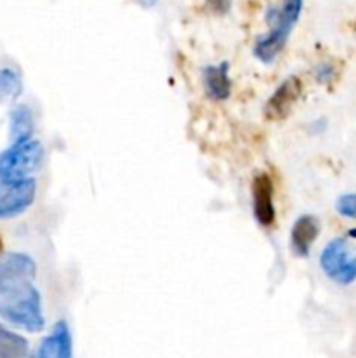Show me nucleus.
I'll use <instances>...</instances> for the list:
<instances>
[{
    "label": "nucleus",
    "instance_id": "17",
    "mask_svg": "<svg viewBox=\"0 0 356 358\" xmlns=\"http://www.w3.org/2000/svg\"><path fill=\"white\" fill-rule=\"evenodd\" d=\"M208 3L218 13H225L229 9V0H208Z\"/></svg>",
    "mask_w": 356,
    "mask_h": 358
},
{
    "label": "nucleus",
    "instance_id": "10",
    "mask_svg": "<svg viewBox=\"0 0 356 358\" xmlns=\"http://www.w3.org/2000/svg\"><path fill=\"white\" fill-rule=\"evenodd\" d=\"M320 220L314 215H300L290 233V248L297 257H307L320 236Z\"/></svg>",
    "mask_w": 356,
    "mask_h": 358
},
{
    "label": "nucleus",
    "instance_id": "4",
    "mask_svg": "<svg viewBox=\"0 0 356 358\" xmlns=\"http://www.w3.org/2000/svg\"><path fill=\"white\" fill-rule=\"evenodd\" d=\"M320 266L332 282L351 285L356 280V248L346 238H335L321 250Z\"/></svg>",
    "mask_w": 356,
    "mask_h": 358
},
{
    "label": "nucleus",
    "instance_id": "1",
    "mask_svg": "<svg viewBox=\"0 0 356 358\" xmlns=\"http://www.w3.org/2000/svg\"><path fill=\"white\" fill-rule=\"evenodd\" d=\"M302 7L304 0H281L267 7L265 23L269 24V30L253 44V55L258 62L272 63L278 58L302 14Z\"/></svg>",
    "mask_w": 356,
    "mask_h": 358
},
{
    "label": "nucleus",
    "instance_id": "9",
    "mask_svg": "<svg viewBox=\"0 0 356 358\" xmlns=\"http://www.w3.org/2000/svg\"><path fill=\"white\" fill-rule=\"evenodd\" d=\"M34 358H73L72 334L66 320H58L38 345Z\"/></svg>",
    "mask_w": 356,
    "mask_h": 358
},
{
    "label": "nucleus",
    "instance_id": "13",
    "mask_svg": "<svg viewBox=\"0 0 356 358\" xmlns=\"http://www.w3.org/2000/svg\"><path fill=\"white\" fill-rule=\"evenodd\" d=\"M0 358H30L27 338L0 325Z\"/></svg>",
    "mask_w": 356,
    "mask_h": 358
},
{
    "label": "nucleus",
    "instance_id": "6",
    "mask_svg": "<svg viewBox=\"0 0 356 358\" xmlns=\"http://www.w3.org/2000/svg\"><path fill=\"white\" fill-rule=\"evenodd\" d=\"M37 196L34 177L20 182H0V220L14 219L27 212Z\"/></svg>",
    "mask_w": 356,
    "mask_h": 358
},
{
    "label": "nucleus",
    "instance_id": "8",
    "mask_svg": "<svg viewBox=\"0 0 356 358\" xmlns=\"http://www.w3.org/2000/svg\"><path fill=\"white\" fill-rule=\"evenodd\" d=\"M253 194V215L262 227H271L276 222L274 184L267 173H258L251 184Z\"/></svg>",
    "mask_w": 356,
    "mask_h": 358
},
{
    "label": "nucleus",
    "instance_id": "19",
    "mask_svg": "<svg viewBox=\"0 0 356 358\" xmlns=\"http://www.w3.org/2000/svg\"><path fill=\"white\" fill-rule=\"evenodd\" d=\"M2 252H3V241L2 238H0V255H2Z\"/></svg>",
    "mask_w": 356,
    "mask_h": 358
},
{
    "label": "nucleus",
    "instance_id": "18",
    "mask_svg": "<svg viewBox=\"0 0 356 358\" xmlns=\"http://www.w3.org/2000/svg\"><path fill=\"white\" fill-rule=\"evenodd\" d=\"M140 3H142L143 7H147V9H149V7H154L156 6L157 2H159V0H138Z\"/></svg>",
    "mask_w": 356,
    "mask_h": 358
},
{
    "label": "nucleus",
    "instance_id": "14",
    "mask_svg": "<svg viewBox=\"0 0 356 358\" xmlns=\"http://www.w3.org/2000/svg\"><path fill=\"white\" fill-rule=\"evenodd\" d=\"M23 93V80L14 69L2 66L0 69V103L16 100Z\"/></svg>",
    "mask_w": 356,
    "mask_h": 358
},
{
    "label": "nucleus",
    "instance_id": "15",
    "mask_svg": "<svg viewBox=\"0 0 356 358\" xmlns=\"http://www.w3.org/2000/svg\"><path fill=\"white\" fill-rule=\"evenodd\" d=\"M335 210L344 219L356 220V192L339 196V199L335 201Z\"/></svg>",
    "mask_w": 356,
    "mask_h": 358
},
{
    "label": "nucleus",
    "instance_id": "16",
    "mask_svg": "<svg viewBox=\"0 0 356 358\" xmlns=\"http://www.w3.org/2000/svg\"><path fill=\"white\" fill-rule=\"evenodd\" d=\"M314 77H316L318 83H330L334 79V66L328 65V63H321L314 70Z\"/></svg>",
    "mask_w": 356,
    "mask_h": 358
},
{
    "label": "nucleus",
    "instance_id": "2",
    "mask_svg": "<svg viewBox=\"0 0 356 358\" xmlns=\"http://www.w3.org/2000/svg\"><path fill=\"white\" fill-rule=\"evenodd\" d=\"M0 318L27 332H40L45 325L42 299L34 285L0 297Z\"/></svg>",
    "mask_w": 356,
    "mask_h": 358
},
{
    "label": "nucleus",
    "instance_id": "5",
    "mask_svg": "<svg viewBox=\"0 0 356 358\" xmlns=\"http://www.w3.org/2000/svg\"><path fill=\"white\" fill-rule=\"evenodd\" d=\"M37 276V264L23 252H9L0 255V297L10 296L31 285Z\"/></svg>",
    "mask_w": 356,
    "mask_h": 358
},
{
    "label": "nucleus",
    "instance_id": "12",
    "mask_svg": "<svg viewBox=\"0 0 356 358\" xmlns=\"http://www.w3.org/2000/svg\"><path fill=\"white\" fill-rule=\"evenodd\" d=\"M34 129L35 121L31 108L24 103L16 105L9 112V136L13 143L34 138Z\"/></svg>",
    "mask_w": 356,
    "mask_h": 358
},
{
    "label": "nucleus",
    "instance_id": "3",
    "mask_svg": "<svg viewBox=\"0 0 356 358\" xmlns=\"http://www.w3.org/2000/svg\"><path fill=\"white\" fill-rule=\"evenodd\" d=\"M44 147L38 140L10 143L0 152V182H20L30 178L40 168Z\"/></svg>",
    "mask_w": 356,
    "mask_h": 358
},
{
    "label": "nucleus",
    "instance_id": "7",
    "mask_svg": "<svg viewBox=\"0 0 356 358\" xmlns=\"http://www.w3.org/2000/svg\"><path fill=\"white\" fill-rule=\"evenodd\" d=\"M300 94H302V83H300L299 77L292 76L283 80L265 103V119L267 121H283L285 117H288Z\"/></svg>",
    "mask_w": 356,
    "mask_h": 358
},
{
    "label": "nucleus",
    "instance_id": "11",
    "mask_svg": "<svg viewBox=\"0 0 356 358\" xmlns=\"http://www.w3.org/2000/svg\"><path fill=\"white\" fill-rule=\"evenodd\" d=\"M202 84L206 96L213 101H223L232 93V80L229 76V63L208 65L202 69Z\"/></svg>",
    "mask_w": 356,
    "mask_h": 358
}]
</instances>
